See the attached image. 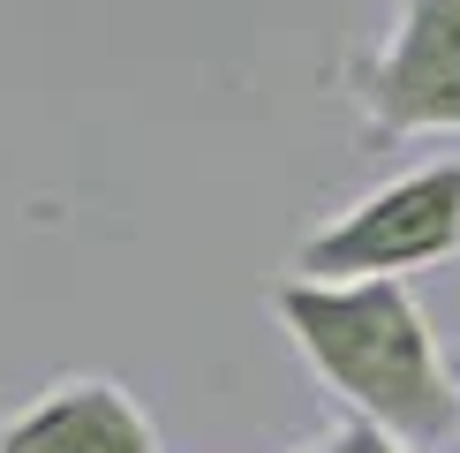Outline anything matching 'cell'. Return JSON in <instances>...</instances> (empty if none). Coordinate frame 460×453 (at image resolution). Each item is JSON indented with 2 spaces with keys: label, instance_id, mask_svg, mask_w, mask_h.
<instances>
[{
  "label": "cell",
  "instance_id": "cell-1",
  "mask_svg": "<svg viewBox=\"0 0 460 453\" xmlns=\"http://www.w3.org/2000/svg\"><path fill=\"white\" fill-rule=\"evenodd\" d=\"M264 302L348 423L385 431L408 453L460 446L453 348H438V325L408 280H272Z\"/></svg>",
  "mask_w": 460,
  "mask_h": 453
},
{
  "label": "cell",
  "instance_id": "cell-2",
  "mask_svg": "<svg viewBox=\"0 0 460 453\" xmlns=\"http://www.w3.org/2000/svg\"><path fill=\"white\" fill-rule=\"evenodd\" d=\"M460 257V159H430L362 189L348 212L295 242L287 280H400Z\"/></svg>",
  "mask_w": 460,
  "mask_h": 453
},
{
  "label": "cell",
  "instance_id": "cell-3",
  "mask_svg": "<svg viewBox=\"0 0 460 453\" xmlns=\"http://www.w3.org/2000/svg\"><path fill=\"white\" fill-rule=\"evenodd\" d=\"M370 144L460 137V0H393L385 31L340 68Z\"/></svg>",
  "mask_w": 460,
  "mask_h": 453
},
{
  "label": "cell",
  "instance_id": "cell-4",
  "mask_svg": "<svg viewBox=\"0 0 460 453\" xmlns=\"http://www.w3.org/2000/svg\"><path fill=\"white\" fill-rule=\"evenodd\" d=\"M0 453H159V423L121 378L68 370L0 415Z\"/></svg>",
  "mask_w": 460,
  "mask_h": 453
},
{
  "label": "cell",
  "instance_id": "cell-5",
  "mask_svg": "<svg viewBox=\"0 0 460 453\" xmlns=\"http://www.w3.org/2000/svg\"><path fill=\"white\" fill-rule=\"evenodd\" d=\"M340 439H348V453H408L400 439H385V431H370V423H348V415H340Z\"/></svg>",
  "mask_w": 460,
  "mask_h": 453
},
{
  "label": "cell",
  "instance_id": "cell-6",
  "mask_svg": "<svg viewBox=\"0 0 460 453\" xmlns=\"http://www.w3.org/2000/svg\"><path fill=\"white\" fill-rule=\"evenodd\" d=\"M295 453H348V439H340V431H324V439H310V446H295Z\"/></svg>",
  "mask_w": 460,
  "mask_h": 453
},
{
  "label": "cell",
  "instance_id": "cell-7",
  "mask_svg": "<svg viewBox=\"0 0 460 453\" xmlns=\"http://www.w3.org/2000/svg\"><path fill=\"white\" fill-rule=\"evenodd\" d=\"M453 378H460V348H453Z\"/></svg>",
  "mask_w": 460,
  "mask_h": 453
}]
</instances>
